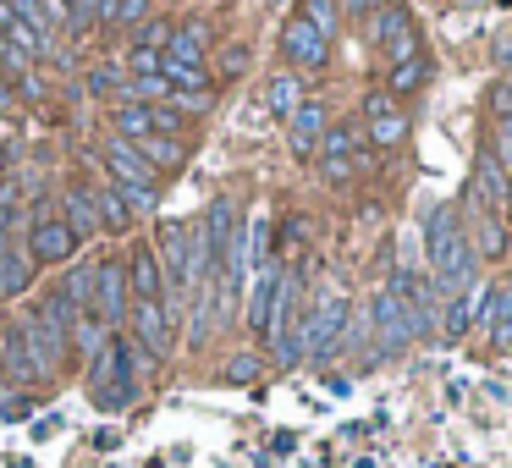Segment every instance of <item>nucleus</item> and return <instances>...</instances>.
<instances>
[{"label": "nucleus", "instance_id": "f257e3e1", "mask_svg": "<svg viewBox=\"0 0 512 468\" xmlns=\"http://www.w3.org/2000/svg\"><path fill=\"white\" fill-rule=\"evenodd\" d=\"M424 265H430L435 287H463L474 276L479 254L468 243V221L457 204H430L424 210Z\"/></svg>", "mask_w": 512, "mask_h": 468}, {"label": "nucleus", "instance_id": "f03ea898", "mask_svg": "<svg viewBox=\"0 0 512 468\" xmlns=\"http://www.w3.org/2000/svg\"><path fill=\"white\" fill-rule=\"evenodd\" d=\"M100 166H105V182L122 193L133 215H155L160 210V182H166V177H160V171L149 166L127 138H111V144L100 149Z\"/></svg>", "mask_w": 512, "mask_h": 468}, {"label": "nucleus", "instance_id": "7ed1b4c3", "mask_svg": "<svg viewBox=\"0 0 512 468\" xmlns=\"http://www.w3.org/2000/svg\"><path fill=\"white\" fill-rule=\"evenodd\" d=\"M138 364H133V336L127 331H116L111 342H105V353L89 364V397H94V408H105V413H122L127 402L138 397Z\"/></svg>", "mask_w": 512, "mask_h": 468}, {"label": "nucleus", "instance_id": "20e7f679", "mask_svg": "<svg viewBox=\"0 0 512 468\" xmlns=\"http://www.w3.org/2000/svg\"><path fill=\"white\" fill-rule=\"evenodd\" d=\"M347 320H353V303H347L342 292L314 298L309 309H303V358H314V364L336 358V347H342V336H347Z\"/></svg>", "mask_w": 512, "mask_h": 468}, {"label": "nucleus", "instance_id": "39448f33", "mask_svg": "<svg viewBox=\"0 0 512 468\" xmlns=\"http://www.w3.org/2000/svg\"><path fill=\"white\" fill-rule=\"evenodd\" d=\"M23 226H28V232H23V248L34 254L39 270H45V265H72V259H78L83 243L67 232V221L56 215V204H34Z\"/></svg>", "mask_w": 512, "mask_h": 468}, {"label": "nucleus", "instance_id": "423d86ee", "mask_svg": "<svg viewBox=\"0 0 512 468\" xmlns=\"http://www.w3.org/2000/svg\"><path fill=\"white\" fill-rule=\"evenodd\" d=\"M386 287H391V298L402 303V314H408L413 342H419V336H430L435 325H441V303H435V298H441V287H435L430 276H419L413 265H397Z\"/></svg>", "mask_w": 512, "mask_h": 468}, {"label": "nucleus", "instance_id": "0eeeda50", "mask_svg": "<svg viewBox=\"0 0 512 468\" xmlns=\"http://www.w3.org/2000/svg\"><path fill=\"white\" fill-rule=\"evenodd\" d=\"M369 39L380 45V56H386L391 67H402V61L424 56V34L413 28V17L402 12V6H386V12H375V23H369Z\"/></svg>", "mask_w": 512, "mask_h": 468}, {"label": "nucleus", "instance_id": "6e6552de", "mask_svg": "<svg viewBox=\"0 0 512 468\" xmlns=\"http://www.w3.org/2000/svg\"><path fill=\"white\" fill-rule=\"evenodd\" d=\"M127 309H133V287H127V254H105L100 259V281H94V314H100L111 331L127 325Z\"/></svg>", "mask_w": 512, "mask_h": 468}, {"label": "nucleus", "instance_id": "1a4fd4ad", "mask_svg": "<svg viewBox=\"0 0 512 468\" xmlns=\"http://www.w3.org/2000/svg\"><path fill=\"white\" fill-rule=\"evenodd\" d=\"M281 56H287L292 72H325V67H331V39L292 12L287 28H281Z\"/></svg>", "mask_w": 512, "mask_h": 468}, {"label": "nucleus", "instance_id": "9d476101", "mask_svg": "<svg viewBox=\"0 0 512 468\" xmlns=\"http://www.w3.org/2000/svg\"><path fill=\"white\" fill-rule=\"evenodd\" d=\"M127 320H133V342L144 347V353H155V358L171 353V342H177V320L166 314V303H160V298H133Z\"/></svg>", "mask_w": 512, "mask_h": 468}, {"label": "nucleus", "instance_id": "9b49d317", "mask_svg": "<svg viewBox=\"0 0 512 468\" xmlns=\"http://www.w3.org/2000/svg\"><path fill=\"white\" fill-rule=\"evenodd\" d=\"M369 325H375V353H380V358H397L402 347L413 342L408 314H402L397 298H391V287H380L375 298H369Z\"/></svg>", "mask_w": 512, "mask_h": 468}, {"label": "nucleus", "instance_id": "f8f14e48", "mask_svg": "<svg viewBox=\"0 0 512 468\" xmlns=\"http://www.w3.org/2000/svg\"><path fill=\"white\" fill-rule=\"evenodd\" d=\"M364 138L375 149H402V138H408V116L397 111V100L386 89L364 94Z\"/></svg>", "mask_w": 512, "mask_h": 468}, {"label": "nucleus", "instance_id": "ddd939ff", "mask_svg": "<svg viewBox=\"0 0 512 468\" xmlns=\"http://www.w3.org/2000/svg\"><path fill=\"white\" fill-rule=\"evenodd\" d=\"M468 188L479 193V204H485V210L507 215V188H512V177H507V166L496 160V149H490V144H479V155H474V182H468Z\"/></svg>", "mask_w": 512, "mask_h": 468}, {"label": "nucleus", "instance_id": "4468645a", "mask_svg": "<svg viewBox=\"0 0 512 468\" xmlns=\"http://www.w3.org/2000/svg\"><path fill=\"white\" fill-rule=\"evenodd\" d=\"M325 133H331V116H325V105H320V100H303L298 116L287 122L292 155H298V160H314V155H320V138H325Z\"/></svg>", "mask_w": 512, "mask_h": 468}, {"label": "nucleus", "instance_id": "2eb2a0df", "mask_svg": "<svg viewBox=\"0 0 512 468\" xmlns=\"http://www.w3.org/2000/svg\"><path fill=\"white\" fill-rule=\"evenodd\" d=\"M56 215L67 221V232L78 237V243H94V237H100V210H94V193L83 188V182H72V188H61V199H56Z\"/></svg>", "mask_w": 512, "mask_h": 468}, {"label": "nucleus", "instance_id": "dca6fc26", "mask_svg": "<svg viewBox=\"0 0 512 468\" xmlns=\"http://www.w3.org/2000/svg\"><path fill=\"white\" fill-rule=\"evenodd\" d=\"M204 56H210V23H199V17L171 28V45L160 50V61H171V67H204Z\"/></svg>", "mask_w": 512, "mask_h": 468}, {"label": "nucleus", "instance_id": "f3484780", "mask_svg": "<svg viewBox=\"0 0 512 468\" xmlns=\"http://www.w3.org/2000/svg\"><path fill=\"white\" fill-rule=\"evenodd\" d=\"M34 276H39V265H34V254H28L23 243H0V298H23L28 287H34Z\"/></svg>", "mask_w": 512, "mask_h": 468}, {"label": "nucleus", "instance_id": "a211bd4d", "mask_svg": "<svg viewBox=\"0 0 512 468\" xmlns=\"http://www.w3.org/2000/svg\"><path fill=\"white\" fill-rule=\"evenodd\" d=\"M127 287H133V298H166V276H160L155 243H138L127 254Z\"/></svg>", "mask_w": 512, "mask_h": 468}, {"label": "nucleus", "instance_id": "6ab92c4d", "mask_svg": "<svg viewBox=\"0 0 512 468\" xmlns=\"http://www.w3.org/2000/svg\"><path fill=\"white\" fill-rule=\"evenodd\" d=\"M281 276H287V270H281L276 259H265V265L254 270V292H248V325H254L259 336H265V325H270V303H276Z\"/></svg>", "mask_w": 512, "mask_h": 468}, {"label": "nucleus", "instance_id": "aec40b11", "mask_svg": "<svg viewBox=\"0 0 512 468\" xmlns=\"http://www.w3.org/2000/svg\"><path fill=\"white\" fill-rule=\"evenodd\" d=\"M89 193H94V210H100V232H111V237H127V232L138 226V215L127 210V199L111 188V182H94Z\"/></svg>", "mask_w": 512, "mask_h": 468}, {"label": "nucleus", "instance_id": "412c9836", "mask_svg": "<svg viewBox=\"0 0 512 468\" xmlns=\"http://www.w3.org/2000/svg\"><path fill=\"white\" fill-rule=\"evenodd\" d=\"M485 298H490V287H468V292H457V298L446 303V314H441V331L452 336V342H463L468 325H479V309H485Z\"/></svg>", "mask_w": 512, "mask_h": 468}, {"label": "nucleus", "instance_id": "4be33fe9", "mask_svg": "<svg viewBox=\"0 0 512 468\" xmlns=\"http://www.w3.org/2000/svg\"><path fill=\"white\" fill-rule=\"evenodd\" d=\"M111 325H105L100 320V314H94V309H83V314H72V353H83V358H89V364H94V358H100L105 353V342H111Z\"/></svg>", "mask_w": 512, "mask_h": 468}, {"label": "nucleus", "instance_id": "5701e85b", "mask_svg": "<svg viewBox=\"0 0 512 468\" xmlns=\"http://www.w3.org/2000/svg\"><path fill=\"white\" fill-rule=\"evenodd\" d=\"M94 281H100V259H83V265H72L67 276L56 281V292L83 314V309H94Z\"/></svg>", "mask_w": 512, "mask_h": 468}, {"label": "nucleus", "instance_id": "b1692460", "mask_svg": "<svg viewBox=\"0 0 512 468\" xmlns=\"http://www.w3.org/2000/svg\"><path fill=\"white\" fill-rule=\"evenodd\" d=\"M298 105H303V78H298V72H276V78H270V89H265V111L281 116V122H292V116H298Z\"/></svg>", "mask_w": 512, "mask_h": 468}, {"label": "nucleus", "instance_id": "393cba45", "mask_svg": "<svg viewBox=\"0 0 512 468\" xmlns=\"http://www.w3.org/2000/svg\"><path fill=\"white\" fill-rule=\"evenodd\" d=\"M138 155L149 160L155 171H177V166H188V138H160V133H149V138H138Z\"/></svg>", "mask_w": 512, "mask_h": 468}, {"label": "nucleus", "instance_id": "a878e982", "mask_svg": "<svg viewBox=\"0 0 512 468\" xmlns=\"http://www.w3.org/2000/svg\"><path fill=\"white\" fill-rule=\"evenodd\" d=\"M479 325H490L496 347H507V342H512V287H490L485 309H479Z\"/></svg>", "mask_w": 512, "mask_h": 468}, {"label": "nucleus", "instance_id": "bb28decb", "mask_svg": "<svg viewBox=\"0 0 512 468\" xmlns=\"http://www.w3.org/2000/svg\"><path fill=\"white\" fill-rule=\"evenodd\" d=\"M430 78H435L430 56H413V61H402V67L386 72V94H391V100H402V94H419Z\"/></svg>", "mask_w": 512, "mask_h": 468}, {"label": "nucleus", "instance_id": "cd10ccee", "mask_svg": "<svg viewBox=\"0 0 512 468\" xmlns=\"http://www.w3.org/2000/svg\"><path fill=\"white\" fill-rule=\"evenodd\" d=\"M298 17H303L309 28H320L325 39H336V34H342V6H336V0H303V6H298Z\"/></svg>", "mask_w": 512, "mask_h": 468}, {"label": "nucleus", "instance_id": "c85d7f7f", "mask_svg": "<svg viewBox=\"0 0 512 468\" xmlns=\"http://www.w3.org/2000/svg\"><path fill=\"white\" fill-rule=\"evenodd\" d=\"M358 138H364V127H331L320 138V160H358Z\"/></svg>", "mask_w": 512, "mask_h": 468}, {"label": "nucleus", "instance_id": "c756f323", "mask_svg": "<svg viewBox=\"0 0 512 468\" xmlns=\"http://www.w3.org/2000/svg\"><path fill=\"white\" fill-rule=\"evenodd\" d=\"M111 17H116V0H72L67 6V23L78 28V34L89 23H111Z\"/></svg>", "mask_w": 512, "mask_h": 468}, {"label": "nucleus", "instance_id": "7c9ffc66", "mask_svg": "<svg viewBox=\"0 0 512 468\" xmlns=\"http://www.w3.org/2000/svg\"><path fill=\"white\" fill-rule=\"evenodd\" d=\"M6 6H12V17H23V23L34 28L39 39H56V23H50L45 0H6Z\"/></svg>", "mask_w": 512, "mask_h": 468}, {"label": "nucleus", "instance_id": "2f4dec72", "mask_svg": "<svg viewBox=\"0 0 512 468\" xmlns=\"http://www.w3.org/2000/svg\"><path fill=\"white\" fill-rule=\"evenodd\" d=\"M171 28H177L171 17H149L144 28H133V34H138V45H133V50H149V56H160V50L171 45Z\"/></svg>", "mask_w": 512, "mask_h": 468}, {"label": "nucleus", "instance_id": "473e14b6", "mask_svg": "<svg viewBox=\"0 0 512 468\" xmlns=\"http://www.w3.org/2000/svg\"><path fill=\"white\" fill-rule=\"evenodd\" d=\"M259 375H265V358L259 353H232L226 358V380H232V386H254Z\"/></svg>", "mask_w": 512, "mask_h": 468}, {"label": "nucleus", "instance_id": "72a5a7b5", "mask_svg": "<svg viewBox=\"0 0 512 468\" xmlns=\"http://www.w3.org/2000/svg\"><path fill=\"white\" fill-rule=\"evenodd\" d=\"M171 111H182V116H210L215 111V94H177V89H171Z\"/></svg>", "mask_w": 512, "mask_h": 468}, {"label": "nucleus", "instance_id": "f704fd0d", "mask_svg": "<svg viewBox=\"0 0 512 468\" xmlns=\"http://www.w3.org/2000/svg\"><path fill=\"white\" fill-rule=\"evenodd\" d=\"M149 6H155V0H116V17H111V23L144 28V23H149Z\"/></svg>", "mask_w": 512, "mask_h": 468}, {"label": "nucleus", "instance_id": "c9c22d12", "mask_svg": "<svg viewBox=\"0 0 512 468\" xmlns=\"http://www.w3.org/2000/svg\"><path fill=\"white\" fill-rule=\"evenodd\" d=\"M358 166H364V155H358V160H320V177L336 188V182H353Z\"/></svg>", "mask_w": 512, "mask_h": 468}, {"label": "nucleus", "instance_id": "e433bc0d", "mask_svg": "<svg viewBox=\"0 0 512 468\" xmlns=\"http://www.w3.org/2000/svg\"><path fill=\"white\" fill-rule=\"evenodd\" d=\"M28 413V391L12 386V391H0V419H23Z\"/></svg>", "mask_w": 512, "mask_h": 468}, {"label": "nucleus", "instance_id": "4c0bfd02", "mask_svg": "<svg viewBox=\"0 0 512 468\" xmlns=\"http://www.w3.org/2000/svg\"><path fill=\"white\" fill-rule=\"evenodd\" d=\"M490 111H496V122H501V116H512V83L507 78L490 83Z\"/></svg>", "mask_w": 512, "mask_h": 468}, {"label": "nucleus", "instance_id": "58836bf2", "mask_svg": "<svg viewBox=\"0 0 512 468\" xmlns=\"http://www.w3.org/2000/svg\"><path fill=\"white\" fill-rule=\"evenodd\" d=\"M303 237H309V226H303V215H287V226H281V248L303 243Z\"/></svg>", "mask_w": 512, "mask_h": 468}, {"label": "nucleus", "instance_id": "ea45409f", "mask_svg": "<svg viewBox=\"0 0 512 468\" xmlns=\"http://www.w3.org/2000/svg\"><path fill=\"white\" fill-rule=\"evenodd\" d=\"M89 89H94V94H105V89H122V83H116V72H111V67H89Z\"/></svg>", "mask_w": 512, "mask_h": 468}, {"label": "nucleus", "instance_id": "a19ab883", "mask_svg": "<svg viewBox=\"0 0 512 468\" xmlns=\"http://www.w3.org/2000/svg\"><path fill=\"white\" fill-rule=\"evenodd\" d=\"M221 72H232V78H237V72H248V50H243V45H232V50L221 56Z\"/></svg>", "mask_w": 512, "mask_h": 468}, {"label": "nucleus", "instance_id": "79ce46f5", "mask_svg": "<svg viewBox=\"0 0 512 468\" xmlns=\"http://www.w3.org/2000/svg\"><path fill=\"white\" fill-rule=\"evenodd\" d=\"M67 6H72V0H45V12H50V23H67Z\"/></svg>", "mask_w": 512, "mask_h": 468}, {"label": "nucleus", "instance_id": "37998d69", "mask_svg": "<svg viewBox=\"0 0 512 468\" xmlns=\"http://www.w3.org/2000/svg\"><path fill=\"white\" fill-rule=\"evenodd\" d=\"M496 61H501V67L512 61V39H501V45H496Z\"/></svg>", "mask_w": 512, "mask_h": 468}, {"label": "nucleus", "instance_id": "c03bdc74", "mask_svg": "<svg viewBox=\"0 0 512 468\" xmlns=\"http://www.w3.org/2000/svg\"><path fill=\"white\" fill-rule=\"evenodd\" d=\"M496 133H507V138H512V116H501V122H496Z\"/></svg>", "mask_w": 512, "mask_h": 468}, {"label": "nucleus", "instance_id": "a18cd8bd", "mask_svg": "<svg viewBox=\"0 0 512 468\" xmlns=\"http://www.w3.org/2000/svg\"><path fill=\"white\" fill-rule=\"evenodd\" d=\"M452 6H485V0H452Z\"/></svg>", "mask_w": 512, "mask_h": 468}, {"label": "nucleus", "instance_id": "49530a36", "mask_svg": "<svg viewBox=\"0 0 512 468\" xmlns=\"http://www.w3.org/2000/svg\"><path fill=\"white\" fill-rule=\"evenodd\" d=\"M0 177H6V149H0Z\"/></svg>", "mask_w": 512, "mask_h": 468}, {"label": "nucleus", "instance_id": "de8ad7c7", "mask_svg": "<svg viewBox=\"0 0 512 468\" xmlns=\"http://www.w3.org/2000/svg\"><path fill=\"white\" fill-rule=\"evenodd\" d=\"M0 342H6V320H0Z\"/></svg>", "mask_w": 512, "mask_h": 468}, {"label": "nucleus", "instance_id": "09e8293b", "mask_svg": "<svg viewBox=\"0 0 512 468\" xmlns=\"http://www.w3.org/2000/svg\"><path fill=\"white\" fill-rule=\"evenodd\" d=\"M507 210H512V188H507Z\"/></svg>", "mask_w": 512, "mask_h": 468}, {"label": "nucleus", "instance_id": "8fccbe9b", "mask_svg": "<svg viewBox=\"0 0 512 468\" xmlns=\"http://www.w3.org/2000/svg\"><path fill=\"white\" fill-rule=\"evenodd\" d=\"M0 375H6V358H0Z\"/></svg>", "mask_w": 512, "mask_h": 468}]
</instances>
